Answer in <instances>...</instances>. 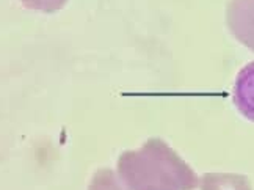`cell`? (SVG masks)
<instances>
[{"label": "cell", "instance_id": "277c9868", "mask_svg": "<svg viewBox=\"0 0 254 190\" xmlns=\"http://www.w3.org/2000/svg\"><path fill=\"white\" fill-rule=\"evenodd\" d=\"M201 190H253L247 176L236 173H206L199 179Z\"/></svg>", "mask_w": 254, "mask_h": 190}, {"label": "cell", "instance_id": "7a4b0ae2", "mask_svg": "<svg viewBox=\"0 0 254 190\" xmlns=\"http://www.w3.org/2000/svg\"><path fill=\"white\" fill-rule=\"evenodd\" d=\"M226 21L231 33L254 51V0H231Z\"/></svg>", "mask_w": 254, "mask_h": 190}, {"label": "cell", "instance_id": "6da1fadb", "mask_svg": "<svg viewBox=\"0 0 254 190\" xmlns=\"http://www.w3.org/2000/svg\"><path fill=\"white\" fill-rule=\"evenodd\" d=\"M118 175L127 190H194L199 178L160 138L148 140L136 151L118 159Z\"/></svg>", "mask_w": 254, "mask_h": 190}, {"label": "cell", "instance_id": "3957f363", "mask_svg": "<svg viewBox=\"0 0 254 190\" xmlns=\"http://www.w3.org/2000/svg\"><path fill=\"white\" fill-rule=\"evenodd\" d=\"M234 104L243 116L254 121V62L240 69L234 84Z\"/></svg>", "mask_w": 254, "mask_h": 190}, {"label": "cell", "instance_id": "5b68a950", "mask_svg": "<svg viewBox=\"0 0 254 190\" xmlns=\"http://www.w3.org/2000/svg\"><path fill=\"white\" fill-rule=\"evenodd\" d=\"M88 190H126V189L121 186V181L116 178V175L112 170L104 168L93 176V181Z\"/></svg>", "mask_w": 254, "mask_h": 190}, {"label": "cell", "instance_id": "8992f818", "mask_svg": "<svg viewBox=\"0 0 254 190\" xmlns=\"http://www.w3.org/2000/svg\"><path fill=\"white\" fill-rule=\"evenodd\" d=\"M21 2L30 9H36V11H44V13H55L60 8L64 6L67 0H21Z\"/></svg>", "mask_w": 254, "mask_h": 190}]
</instances>
